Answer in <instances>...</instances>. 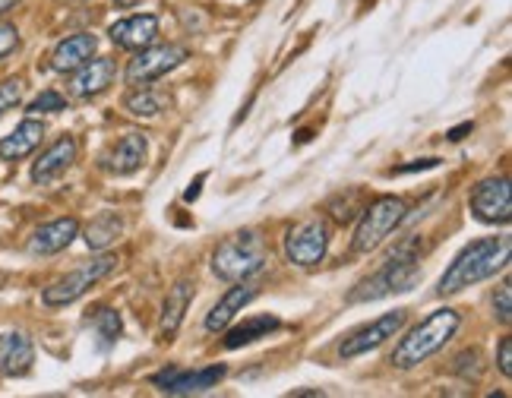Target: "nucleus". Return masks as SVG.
Wrapping results in <instances>:
<instances>
[{"instance_id":"10","label":"nucleus","mask_w":512,"mask_h":398,"mask_svg":"<svg viewBox=\"0 0 512 398\" xmlns=\"http://www.w3.org/2000/svg\"><path fill=\"white\" fill-rule=\"evenodd\" d=\"M225 367L222 364H212L203 370H181V367H171L152 376V386H159V392L165 395H200L209 392L215 383L225 380Z\"/></svg>"},{"instance_id":"33","label":"nucleus","mask_w":512,"mask_h":398,"mask_svg":"<svg viewBox=\"0 0 512 398\" xmlns=\"http://www.w3.org/2000/svg\"><path fill=\"white\" fill-rule=\"evenodd\" d=\"M440 158H424V162L415 165H399V168H389V174H411V171H427V168H437Z\"/></svg>"},{"instance_id":"35","label":"nucleus","mask_w":512,"mask_h":398,"mask_svg":"<svg viewBox=\"0 0 512 398\" xmlns=\"http://www.w3.org/2000/svg\"><path fill=\"white\" fill-rule=\"evenodd\" d=\"M465 133H471V124H462L456 130H449V139H452V143H459V139H465Z\"/></svg>"},{"instance_id":"22","label":"nucleus","mask_w":512,"mask_h":398,"mask_svg":"<svg viewBox=\"0 0 512 398\" xmlns=\"http://www.w3.org/2000/svg\"><path fill=\"white\" fill-rule=\"evenodd\" d=\"M279 316H250V320L238 323L228 335H225V348L228 351H238L244 345H253V342H260V338H269L275 329H279Z\"/></svg>"},{"instance_id":"5","label":"nucleus","mask_w":512,"mask_h":398,"mask_svg":"<svg viewBox=\"0 0 512 398\" xmlns=\"http://www.w3.org/2000/svg\"><path fill=\"white\" fill-rule=\"evenodd\" d=\"M361 225L354 231V241H351V253L354 256H364L370 250H377L386 237L402 225V218L408 212V203L402 196H380L373 199L367 209H361Z\"/></svg>"},{"instance_id":"15","label":"nucleus","mask_w":512,"mask_h":398,"mask_svg":"<svg viewBox=\"0 0 512 398\" xmlns=\"http://www.w3.org/2000/svg\"><path fill=\"white\" fill-rule=\"evenodd\" d=\"M114 76H117V64L111 57H95V61H86L83 67L73 70L70 92L76 98H95L114 83Z\"/></svg>"},{"instance_id":"28","label":"nucleus","mask_w":512,"mask_h":398,"mask_svg":"<svg viewBox=\"0 0 512 398\" xmlns=\"http://www.w3.org/2000/svg\"><path fill=\"white\" fill-rule=\"evenodd\" d=\"M358 199H361V193H358V190H351L348 196H336V199H332V203H329L332 218H336L339 225L351 222V218L361 212V209H358Z\"/></svg>"},{"instance_id":"24","label":"nucleus","mask_w":512,"mask_h":398,"mask_svg":"<svg viewBox=\"0 0 512 398\" xmlns=\"http://www.w3.org/2000/svg\"><path fill=\"white\" fill-rule=\"evenodd\" d=\"M124 234V222L117 218L114 212H102L95 218V222L86 228V244L92 247V250H105V247H111L117 237Z\"/></svg>"},{"instance_id":"17","label":"nucleus","mask_w":512,"mask_h":398,"mask_svg":"<svg viewBox=\"0 0 512 398\" xmlns=\"http://www.w3.org/2000/svg\"><path fill=\"white\" fill-rule=\"evenodd\" d=\"M76 237H80V222H76V218H54V222L42 225L29 237V250L38 256H51V253L67 250Z\"/></svg>"},{"instance_id":"8","label":"nucleus","mask_w":512,"mask_h":398,"mask_svg":"<svg viewBox=\"0 0 512 398\" xmlns=\"http://www.w3.org/2000/svg\"><path fill=\"white\" fill-rule=\"evenodd\" d=\"M471 215L484 225H509L512 218V190L506 177H484L468 196Z\"/></svg>"},{"instance_id":"30","label":"nucleus","mask_w":512,"mask_h":398,"mask_svg":"<svg viewBox=\"0 0 512 398\" xmlns=\"http://www.w3.org/2000/svg\"><path fill=\"white\" fill-rule=\"evenodd\" d=\"M494 310H497V320L503 326H509V320H512V288L509 285H503L500 294L494 297Z\"/></svg>"},{"instance_id":"6","label":"nucleus","mask_w":512,"mask_h":398,"mask_svg":"<svg viewBox=\"0 0 512 398\" xmlns=\"http://www.w3.org/2000/svg\"><path fill=\"white\" fill-rule=\"evenodd\" d=\"M114 266H117L114 256H98V260L83 263L80 269H73L70 275L57 278L54 285H48V288L42 291L45 307H67V304H73V301H80V297H83L92 285H98L105 275L114 272Z\"/></svg>"},{"instance_id":"1","label":"nucleus","mask_w":512,"mask_h":398,"mask_svg":"<svg viewBox=\"0 0 512 398\" xmlns=\"http://www.w3.org/2000/svg\"><path fill=\"white\" fill-rule=\"evenodd\" d=\"M509 253H512L509 234H503V237H481V241L468 244L456 256V260H452V266L443 272L437 294L440 297L459 294L462 288H471V285L484 282V278L497 275L509 263Z\"/></svg>"},{"instance_id":"29","label":"nucleus","mask_w":512,"mask_h":398,"mask_svg":"<svg viewBox=\"0 0 512 398\" xmlns=\"http://www.w3.org/2000/svg\"><path fill=\"white\" fill-rule=\"evenodd\" d=\"M19 102H23V79L19 76L4 79V83H0V117H4L10 108H16Z\"/></svg>"},{"instance_id":"38","label":"nucleus","mask_w":512,"mask_h":398,"mask_svg":"<svg viewBox=\"0 0 512 398\" xmlns=\"http://www.w3.org/2000/svg\"><path fill=\"white\" fill-rule=\"evenodd\" d=\"M67 4H83V0H67Z\"/></svg>"},{"instance_id":"19","label":"nucleus","mask_w":512,"mask_h":398,"mask_svg":"<svg viewBox=\"0 0 512 398\" xmlns=\"http://www.w3.org/2000/svg\"><path fill=\"white\" fill-rule=\"evenodd\" d=\"M95 48H98V42H95V35H89V32L67 35L64 42L54 48V54H51V70L73 73L76 67H83L86 61H92Z\"/></svg>"},{"instance_id":"36","label":"nucleus","mask_w":512,"mask_h":398,"mask_svg":"<svg viewBox=\"0 0 512 398\" xmlns=\"http://www.w3.org/2000/svg\"><path fill=\"white\" fill-rule=\"evenodd\" d=\"M19 4V0H0V13H7V10H13Z\"/></svg>"},{"instance_id":"20","label":"nucleus","mask_w":512,"mask_h":398,"mask_svg":"<svg viewBox=\"0 0 512 398\" xmlns=\"http://www.w3.org/2000/svg\"><path fill=\"white\" fill-rule=\"evenodd\" d=\"M42 136H45V124L29 117V121L19 124L10 136L0 139V158H4V162H19V158L32 155L42 146Z\"/></svg>"},{"instance_id":"23","label":"nucleus","mask_w":512,"mask_h":398,"mask_svg":"<svg viewBox=\"0 0 512 398\" xmlns=\"http://www.w3.org/2000/svg\"><path fill=\"white\" fill-rule=\"evenodd\" d=\"M89 326H92V335L98 338V348L108 351L117 345V338H121V313L111 310V307H95L89 310Z\"/></svg>"},{"instance_id":"34","label":"nucleus","mask_w":512,"mask_h":398,"mask_svg":"<svg viewBox=\"0 0 512 398\" xmlns=\"http://www.w3.org/2000/svg\"><path fill=\"white\" fill-rule=\"evenodd\" d=\"M203 181H206V174H200V177H196V181L190 184V190L184 193V199H187V203H193V199L200 196V184H203Z\"/></svg>"},{"instance_id":"2","label":"nucleus","mask_w":512,"mask_h":398,"mask_svg":"<svg viewBox=\"0 0 512 398\" xmlns=\"http://www.w3.org/2000/svg\"><path fill=\"white\" fill-rule=\"evenodd\" d=\"M459 313L456 310H433L424 323H418L415 329H411L402 342L396 345V351H392V367L396 370H411L424 364L427 357H433L440 348H446V342L452 335L459 332Z\"/></svg>"},{"instance_id":"11","label":"nucleus","mask_w":512,"mask_h":398,"mask_svg":"<svg viewBox=\"0 0 512 398\" xmlns=\"http://www.w3.org/2000/svg\"><path fill=\"white\" fill-rule=\"evenodd\" d=\"M402 326H405V310H392V313L380 316L377 323H370V326L358 329L354 335H348L342 342V348H339V357H342V361H351V357H361V354H367L373 348H380L386 338L399 335Z\"/></svg>"},{"instance_id":"7","label":"nucleus","mask_w":512,"mask_h":398,"mask_svg":"<svg viewBox=\"0 0 512 398\" xmlns=\"http://www.w3.org/2000/svg\"><path fill=\"white\" fill-rule=\"evenodd\" d=\"M326 250H329V225L320 215L304 218V222H298L285 234V256L291 266H304V269L317 266L326 260Z\"/></svg>"},{"instance_id":"4","label":"nucleus","mask_w":512,"mask_h":398,"mask_svg":"<svg viewBox=\"0 0 512 398\" xmlns=\"http://www.w3.org/2000/svg\"><path fill=\"white\" fill-rule=\"evenodd\" d=\"M418 263L421 260L415 253V244L399 247L383 263L380 272H373L370 278H364V282L348 294V304H370V301H383V297H389V294L411 291L421 282V266Z\"/></svg>"},{"instance_id":"12","label":"nucleus","mask_w":512,"mask_h":398,"mask_svg":"<svg viewBox=\"0 0 512 398\" xmlns=\"http://www.w3.org/2000/svg\"><path fill=\"white\" fill-rule=\"evenodd\" d=\"M146 152H149L146 136L143 133H127L102 155V162H98V165H102V171H108V174L127 177V174L140 171L146 165Z\"/></svg>"},{"instance_id":"18","label":"nucleus","mask_w":512,"mask_h":398,"mask_svg":"<svg viewBox=\"0 0 512 398\" xmlns=\"http://www.w3.org/2000/svg\"><path fill=\"white\" fill-rule=\"evenodd\" d=\"M256 294H260V288H256V285L234 282V288L225 291L222 301L206 313V329H209V332H222V329H228L234 316H238V313L253 301Z\"/></svg>"},{"instance_id":"37","label":"nucleus","mask_w":512,"mask_h":398,"mask_svg":"<svg viewBox=\"0 0 512 398\" xmlns=\"http://www.w3.org/2000/svg\"><path fill=\"white\" fill-rule=\"evenodd\" d=\"M114 4L127 10V7H136V4H140V0H114Z\"/></svg>"},{"instance_id":"21","label":"nucleus","mask_w":512,"mask_h":398,"mask_svg":"<svg viewBox=\"0 0 512 398\" xmlns=\"http://www.w3.org/2000/svg\"><path fill=\"white\" fill-rule=\"evenodd\" d=\"M190 297H193V285H190V282H177V285L168 291V301H165V307H162V326H159L162 342H171L174 332L181 329L184 313H187V307H190Z\"/></svg>"},{"instance_id":"9","label":"nucleus","mask_w":512,"mask_h":398,"mask_svg":"<svg viewBox=\"0 0 512 398\" xmlns=\"http://www.w3.org/2000/svg\"><path fill=\"white\" fill-rule=\"evenodd\" d=\"M187 61V48L181 45H159V48H143L133 57L127 67V83L130 86H149L152 79H159L171 73L174 67H181Z\"/></svg>"},{"instance_id":"13","label":"nucleus","mask_w":512,"mask_h":398,"mask_svg":"<svg viewBox=\"0 0 512 398\" xmlns=\"http://www.w3.org/2000/svg\"><path fill=\"white\" fill-rule=\"evenodd\" d=\"M155 38H159V16H152V13L127 16L121 23L111 26V42L124 51H143L155 45Z\"/></svg>"},{"instance_id":"26","label":"nucleus","mask_w":512,"mask_h":398,"mask_svg":"<svg viewBox=\"0 0 512 398\" xmlns=\"http://www.w3.org/2000/svg\"><path fill=\"white\" fill-rule=\"evenodd\" d=\"M452 370H456L465 383H478V380H481V373H484V364H481V351H478V348L462 351V354L456 357V364H452Z\"/></svg>"},{"instance_id":"16","label":"nucleus","mask_w":512,"mask_h":398,"mask_svg":"<svg viewBox=\"0 0 512 398\" xmlns=\"http://www.w3.org/2000/svg\"><path fill=\"white\" fill-rule=\"evenodd\" d=\"M35 364V345L26 332H4L0 335V373L4 376H26Z\"/></svg>"},{"instance_id":"27","label":"nucleus","mask_w":512,"mask_h":398,"mask_svg":"<svg viewBox=\"0 0 512 398\" xmlns=\"http://www.w3.org/2000/svg\"><path fill=\"white\" fill-rule=\"evenodd\" d=\"M57 111H67V98L54 89H45L29 102V114H57Z\"/></svg>"},{"instance_id":"14","label":"nucleus","mask_w":512,"mask_h":398,"mask_svg":"<svg viewBox=\"0 0 512 398\" xmlns=\"http://www.w3.org/2000/svg\"><path fill=\"white\" fill-rule=\"evenodd\" d=\"M76 152H80L76 139L61 136L54 146H48L42 155H38V162L32 165V184H51L61 174H67V168L76 162Z\"/></svg>"},{"instance_id":"25","label":"nucleus","mask_w":512,"mask_h":398,"mask_svg":"<svg viewBox=\"0 0 512 398\" xmlns=\"http://www.w3.org/2000/svg\"><path fill=\"white\" fill-rule=\"evenodd\" d=\"M124 108L133 114V117H155L162 111V98L155 95V92H149L146 86H136V92H130L127 98H124Z\"/></svg>"},{"instance_id":"32","label":"nucleus","mask_w":512,"mask_h":398,"mask_svg":"<svg viewBox=\"0 0 512 398\" xmlns=\"http://www.w3.org/2000/svg\"><path fill=\"white\" fill-rule=\"evenodd\" d=\"M497 367L503 376H512V338L506 335L500 342V351H497Z\"/></svg>"},{"instance_id":"31","label":"nucleus","mask_w":512,"mask_h":398,"mask_svg":"<svg viewBox=\"0 0 512 398\" xmlns=\"http://www.w3.org/2000/svg\"><path fill=\"white\" fill-rule=\"evenodd\" d=\"M19 45V32L13 26H0V61H4L7 54H13Z\"/></svg>"},{"instance_id":"3","label":"nucleus","mask_w":512,"mask_h":398,"mask_svg":"<svg viewBox=\"0 0 512 398\" xmlns=\"http://www.w3.org/2000/svg\"><path fill=\"white\" fill-rule=\"evenodd\" d=\"M269 263V247L260 231H234L212 253V272L222 282H247L256 272H263Z\"/></svg>"}]
</instances>
